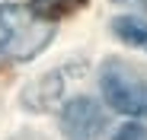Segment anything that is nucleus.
<instances>
[{
    "label": "nucleus",
    "mask_w": 147,
    "mask_h": 140,
    "mask_svg": "<svg viewBox=\"0 0 147 140\" xmlns=\"http://www.w3.org/2000/svg\"><path fill=\"white\" fill-rule=\"evenodd\" d=\"M99 83L106 102L115 111L128 115V118H147V80L134 67L121 61H109L99 73Z\"/></svg>",
    "instance_id": "2"
},
{
    "label": "nucleus",
    "mask_w": 147,
    "mask_h": 140,
    "mask_svg": "<svg viewBox=\"0 0 147 140\" xmlns=\"http://www.w3.org/2000/svg\"><path fill=\"white\" fill-rule=\"evenodd\" d=\"M131 3H141V7H147V0H131Z\"/></svg>",
    "instance_id": "7"
},
{
    "label": "nucleus",
    "mask_w": 147,
    "mask_h": 140,
    "mask_svg": "<svg viewBox=\"0 0 147 140\" xmlns=\"http://www.w3.org/2000/svg\"><path fill=\"white\" fill-rule=\"evenodd\" d=\"M61 131L67 140H99L106 131V115L93 99H74L61 111Z\"/></svg>",
    "instance_id": "3"
},
{
    "label": "nucleus",
    "mask_w": 147,
    "mask_h": 140,
    "mask_svg": "<svg viewBox=\"0 0 147 140\" xmlns=\"http://www.w3.org/2000/svg\"><path fill=\"white\" fill-rule=\"evenodd\" d=\"M115 140H147V127L144 124H125V127H118Z\"/></svg>",
    "instance_id": "6"
},
{
    "label": "nucleus",
    "mask_w": 147,
    "mask_h": 140,
    "mask_svg": "<svg viewBox=\"0 0 147 140\" xmlns=\"http://www.w3.org/2000/svg\"><path fill=\"white\" fill-rule=\"evenodd\" d=\"M0 32H3L0 54L13 61H29L38 51H45V45L55 35V26L51 19L38 16L32 7L26 10L22 3H3L0 7Z\"/></svg>",
    "instance_id": "1"
},
{
    "label": "nucleus",
    "mask_w": 147,
    "mask_h": 140,
    "mask_svg": "<svg viewBox=\"0 0 147 140\" xmlns=\"http://www.w3.org/2000/svg\"><path fill=\"white\" fill-rule=\"evenodd\" d=\"M29 3H32V10H35L38 16L58 19V16H67V13L77 10V7H83L86 0H29Z\"/></svg>",
    "instance_id": "5"
},
{
    "label": "nucleus",
    "mask_w": 147,
    "mask_h": 140,
    "mask_svg": "<svg viewBox=\"0 0 147 140\" xmlns=\"http://www.w3.org/2000/svg\"><path fill=\"white\" fill-rule=\"evenodd\" d=\"M112 29H115V35L121 41L147 51V19H141V16H118L112 22Z\"/></svg>",
    "instance_id": "4"
}]
</instances>
